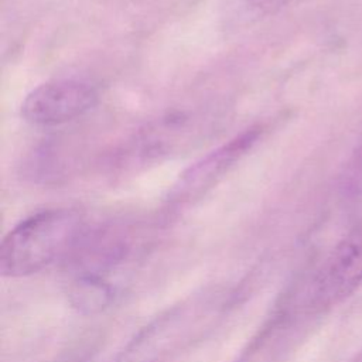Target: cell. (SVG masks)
<instances>
[{
	"instance_id": "obj_3",
	"label": "cell",
	"mask_w": 362,
	"mask_h": 362,
	"mask_svg": "<svg viewBox=\"0 0 362 362\" xmlns=\"http://www.w3.org/2000/svg\"><path fill=\"white\" fill-rule=\"evenodd\" d=\"M98 98L96 88L88 81L52 79L27 93L20 115L34 126H59L88 113L96 105Z\"/></svg>"
},
{
	"instance_id": "obj_1",
	"label": "cell",
	"mask_w": 362,
	"mask_h": 362,
	"mask_svg": "<svg viewBox=\"0 0 362 362\" xmlns=\"http://www.w3.org/2000/svg\"><path fill=\"white\" fill-rule=\"evenodd\" d=\"M86 229L82 215L69 208L44 209L30 215L17 223L1 242V274L30 276L57 260L68 259Z\"/></svg>"
},
{
	"instance_id": "obj_5",
	"label": "cell",
	"mask_w": 362,
	"mask_h": 362,
	"mask_svg": "<svg viewBox=\"0 0 362 362\" xmlns=\"http://www.w3.org/2000/svg\"><path fill=\"white\" fill-rule=\"evenodd\" d=\"M194 120V117L187 115L170 116L168 119L158 122L151 129L143 130L132 143L129 157L148 160L168 154L173 148L184 143L188 134L197 132V126L192 123Z\"/></svg>"
},
{
	"instance_id": "obj_7",
	"label": "cell",
	"mask_w": 362,
	"mask_h": 362,
	"mask_svg": "<svg viewBox=\"0 0 362 362\" xmlns=\"http://www.w3.org/2000/svg\"><path fill=\"white\" fill-rule=\"evenodd\" d=\"M346 362H362V349L358 351L351 359H348Z\"/></svg>"
},
{
	"instance_id": "obj_2",
	"label": "cell",
	"mask_w": 362,
	"mask_h": 362,
	"mask_svg": "<svg viewBox=\"0 0 362 362\" xmlns=\"http://www.w3.org/2000/svg\"><path fill=\"white\" fill-rule=\"evenodd\" d=\"M362 286V222L358 223L329 253L313 277L307 305L310 310L331 308Z\"/></svg>"
},
{
	"instance_id": "obj_4",
	"label": "cell",
	"mask_w": 362,
	"mask_h": 362,
	"mask_svg": "<svg viewBox=\"0 0 362 362\" xmlns=\"http://www.w3.org/2000/svg\"><path fill=\"white\" fill-rule=\"evenodd\" d=\"M263 130L253 126L230 139L228 143L216 147L202 158L188 167L173 185L170 201L174 204L189 202L221 181L229 170L246 156L260 139Z\"/></svg>"
},
{
	"instance_id": "obj_6",
	"label": "cell",
	"mask_w": 362,
	"mask_h": 362,
	"mask_svg": "<svg viewBox=\"0 0 362 362\" xmlns=\"http://www.w3.org/2000/svg\"><path fill=\"white\" fill-rule=\"evenodd\" d=\"M342 189L351 198H362V139L354 148L345 165L342 174Z\"/></svg>"
}]
</instances>
